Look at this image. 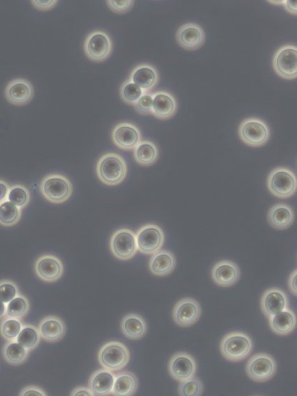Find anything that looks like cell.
Listing matches in <instances>:
<instances>
[{
    "label": "cell",
    "mask_w": 297,
    "mask_h": 396,
    "mask_svg": "<svg viewBox=\"0 0 297 396\" xmlns=\"http://www.w3.org/2000/svg\"><path fill=\"white\" fill-rule=\"evenodd\" d=\"M71 396H78V395H88V396H94V393L90 388L84 386H79L75 388L70 393Z\"/></svg>",
    "instance_id": "cell-44"
},
{
    "label": "cell",
    "mask_w": 297,
    "mask_h": 396,
    "mask_svg": "<svg viewBox=\"0 0 297 396\" xmlns=\"http://www.w3.org/2000/svg\"><path fill=\"white\" fill-rule=\"evenodd\" d=\"M29 351L16 341H9L3 348L5 361L14 366L24 364L29 357Z\"/></svg>",
    "instance_id": "cell-30"
},
{
    "label": "cell",
    "mask_w": 297,
    "mask_h": 396,
    "mask_svg": "<svg viewBox=\"0 0 297 396\" xmlns=\"http://www.w3.org/2000/svg\"><path fill=\"white\" fill-rule=\"evenodd\" d=\"M57 3V0H49V1H46V0H32L31 1L34 7L42 11L49 10Z\"/></svg>",
    "instance_id": "cell-41"
},
{
    "label": "cell",
    "mask_w": 297,
    "mask_h": 396,
    "mask_svg": "<svg viewBox=\"0 0 297 396\" xmlns=\"http://www.w3.org/2000/svg\"><path fill=\"white\" fill-rule=\"evenodd\" d=\"M120 328L123 335L133 341L142 339L147 330L145 320L137 314L126 315L121 321Z\"/></svg>",
    "instance_id": "cell-26"
},
{
    "label": "cell",
    "mask_w": 297,
    "mask_h": 396,
    "mask_svg": "<svg viewBox=\"0 0 297 396\" xmlns=\"http://www.w3.org/2000/svg\"><path fill=\"white\" fill-rule=\"evenodd\" d=\"M240 276L239 266L230 261H221L211 269L212 279L218 285L223 287L235 285L239 281Z\"/></svg>",
    "instance_id": "cell-18"
},
{
    "label": "cell",
    "mask_w": 297,
    "mask_h": 396,
    "mask_svg": "<svg viewBox=\"0 0 297 396\" xmlns=\"http://www.w3.org/2000/svg\"><path fill=\"white\" fill-rule=\"evenodd\" d=\"M131 354L125 344L118 341H111L104 344L98 353V360L102 368L117 371L129 363Z\"/></svg>",
    "instance_id": "cell-4"
},
{
    "label": "cell",
    "mask_w": 297,
    "mask_h": 396,
    "mask_svg": "<svg viewBox=\"0 0 297 396\" xmlns=\"http://www.w3.org/2000/svg\"><path fill=\"white\" fill-rule=\"evenodd\" d=\"M40 339L38 328L32 325H24L16 341L30 352L38 346Z\"/></svg>",
    "instance_id": "cell-33"
},
{
    "label": "cell",
    "mask_w": 297,
    "mask_h": 396,
    "mask_svg": "<svg viewBox=\"0 0 297 396\" xmlns=\"http://www.w3.org/2000/svg\"><path fill=\"white\" fill-rule=\"evenodd\" d=\"M113 255L120 261H129L138 252L136 234L129 228H120L116 231L110 240Z\"/></svg>",
    "instance_id": "cell-7"
},
{
    "label": "cell",
    "mask_w": 297,
    "mask_h": 396,
    "mask_svg": "<svg viewBox=\"0 0 297 396\" xmlns=\"http://www.w3.org/2000/svg\"><path fill=\"white\" fill-rule=\"evenodd\" d=\"M23 326L20 319L6 317L0 324V335L8 341L15 340Z\"/></svg>",
    "instance_id": "cell-36"
},
{
    "label": "cell",
    "mask_w": 297,
    "mask_h": 396,
    "mask_svg": "<svg viewBox=\"0 0 297 396\" xmlns=\"http://www.w3.org/2000/svg\"><path fill=\"white\" fill-rule=\"evenodd\" d=\"M135 109L141 115L152 114L153 107V94L144 92L134 104Z\"/></svg>",
    "instance_id": "cell-39"
},
{
    "label": "cell",
    "mask_w": 297,
    "mask_h": 396,
    "mask_svg": "<svg viewBox=\"0 0 297 396\" xmlns=\"http://www.w3.org/2000/svg\"><path fill=\"white\" fill-rule=\"evenodd\" d=\"M246 370L251 380L265 382L274 377L277 371V363L270 354L259 353L248 360Z\"/></svg>",
    "instance_id": "cell-10"
},
{
    "label": "cell",
    "mask_w": 297,
    "mask_h": 396,
    "mask_svg": "<svg viewBox=\"0 0 297 396\" xmlns=\"http://www.w3.org/2000/svg\"><path fill=\"white\" fill-rule=\"evenodd\" d=\"M96 171L99 179L103 184L116 186L125 179L127 174V166L121 155L109 153L99 158Z\"/></svg>",
    "instance_id": "cell-1"
},
{
    "label": "cell",
    "mask_w": 297,
    "mask_h": 396,
    "mask_svg": "<svg viewBox=\"0 0 297 396\" xmlns=\"http://www.w3.org/2000/svg\"><path fill=\"white\" fill-rule=\"evenodd\" d=\"M115 381L114 371L101 369L94 371L89 381V388L94 395L103 396L112 394Z\"/></svg>",
    "instance_id": "cell-24"
},
{
    "label": "cell",
    "mask_w": 297,
    "mask_h": 396,
    "mask_svg": "<svg viewBox=\"0 0 297 396\" xmlns=\"http://www.w3.org/2000/svg\"><path fill=\"white\" fill-rule=\"evenodd\" d=\"M178 104L175 97L166 91H159L153 94L152 114L160 120L172 118L177 113Z\"/></svg>",
    "instance_id": "cell-20"
},
{
    "label": "cell",
    "mask_w": 297,
    "mask_h": 396,
    "mask_svg": "<svg viewBox=\"0 0 297 396\" xmlns=\"http://www.w3.org/2000/svg\"><path fill=\"white\" fill-rule=\"evenodd\" d=\"M177 265L175 255L167 250H160L152 255L148 263L151 272L159 277H164L171 274Z\"/></svg>",
    "instance_id": "cell-23"
},
{
    "label": "cell",
    "mask_w": 297,
    "mask_h": 396,
    "mask_svg": "<svg viewBox=\"0 0 297 396\" xmlns=\"http://www.w3.org/2000/svg\"><path fill=\"white\" fill-rule=\"evenodd\" d=\"M130 79L144 92H151L157 85L159 75L153 66L142 64L132 71Z\"/></svg>",
    "instance_id": "cell-22"
},
{
    "label": "cell",
    "mask_w": 297,
    "mask_h": 396,
    "mask_svg": "<svg viewBox=\"0 0 297 396\" xmlns=\"http://www.w3.org/2000/svg\"><path fill=\"white\" fill-rule=\"evenodd\" d=\"M30 304L28 299L23 295H18L7 304L5 317L21 319L28 315Z\"/></svg>",
    "instance_id": "cell-32"
},
{
    "label": "cell",
    "mask_w": 297,
    "mask_h": 396,
    "mask_svg": "<svg viewBox=\"0 0 297 396\" xmlns=\"http://www.w3.org/2000/svg\"><path fill=\"white\" fill-rule=\"evenodd\" d=\"M29 395H37L42 396H47L48 394L41 388L36 386H29L21 390L19 393L20 396H25Z\"/></svg>",
    "instance_id": "cell-42"
},
{
    "label": "cell",
    "mask_w": 297,
    "mask_h": 396,
    "mask_svg": "<svg viewBox=\"0 0 297 396\" xmlns=\"http://www.w3.org/2000/svg\"><path fill=\"white\" fill-rule=\"evenodd\" d=\"M8 200L23 210L30 202V192L23 185H13L10 186Z\"/></svg>",
    "instance_id": "cell-34"
},
{
    "label": "cell",
    "mask_w": 297,
    "mask_h": 396,
    "mask_svg": "<svg viewBox=\"0 0 297 396\" xmlns=\"http://www.w3.org/2000/svg\"><path fill=\"white\" fill-rule=\"evenodd\" d=\"M7 100L13 105L23 106L34 97V90L31 82L24 78H16L10 81L5 91Z\"/></svg>",
    "instance_id": "cell-16"
},
{
    "label": "cell",
    "mask_w": 297,
    "mask_h": 396,
    "mask_svg": "<svg viewBox=\"0 0 297 396\" xmlns=\"http://www.w3.org/2000/svg\"><path fill=\"white\" fill-rule=\"evenodd\" d=\"M138 388V380L132 372L122 371L115 375L112 395L116 396L133 395Z\"/></svg>",
    "instance_id": "cell-28"
},
{
    "label": "cell",
    "mask_w": 297,
    "mask_h": 396,
    "mask_svg": "<svg viewBox=\"0 0 297 396\" xmlns=\"http://www.w3.org/2000/svg\"><path fill=\"white\" fill-rule=\"evenodd\" d=\"M263 314L268 319L289 308L288 298L279 288H271L265 291L261 301Z\"/></svg>",
    "instance_id": "cell-19"
},
{
    "label": "cell",
    "mask_w": 297,
    "mask_h": 396,
    "mask_svg": "<svg viewBox=\"0 0 297 396\" xmlns=\"http://www.w3.org/2000/svg\"><path fill=\"white\" fill-rule=\"evenodd\" d=\"M268 319L271 330L275 334L279 336L289 335L295 329L296 325V315L289 308Z\"/></svg>",
    "instance_id": "cell-25"
},
{
    "label": "cell",
    "mask_w": 297,
    "mask_h": 396,
    "mask_svg": "<svg viewBox=\"0 0 297 396\" xmlns=\"http://www.w3.org/2000/svg\"><path fill=\"white\" fill-rule=\"evenodd\" d=\"M23 210L8 200L0 204V225L11 227L18 223Z\"/></svg>",
    "instance_id": "cell-31"
},
{
    "label": "cell",
    "mask_w": 297,
    "mask_h": 396,
    "mask_svg": "<svg viewBox=\"0 0 297 396\" xmlns=\"http://www.w3.org/2000/svg\"><path fill=\"white\" fill-rule=\"evenodd\" d=\"M6 308L7 304L0 301V319L5 317L6 316Z\"/></svg>",
    "instance_id": "cell-47"
},
{
    "label": "cell",
    "mask_w": 297,
    "mask_h": 396,
    "mask_svg": "<svg viewBox=\"0 0 297 396\" xmlns=\"http://www.w3.org/2000/svg\"><path fill=\"white\" fill-rule=\"evenodd\" d=\"M135 161L144 166L153 165L159 157V151L156 144L148 140L141 141L134 149Z\"/></svg>",
    "instance_id": "cell-29"
},
{
    "label": "cell",
    "mask_w": 297,
    "mask_h": 396,
    "mask_svg": "<svg viewBox=\"0 0 297 396\" xmlns=\"http://www.w3.org/2000/svg\"><path fill=\"white\" fill-rule=\"evenodd\" d=\"M281 3L283 5V7L288 12L293 14H296V1H292V0H285V1H281Z\"/></svg>",
    "instance_id": "cell-46"
},
{
    "label": "cell",
    "mask_w": 297,
    "mask_h": 396,
    "mask_svg": "<svg viewBox=\"0 0 297 396\" xmlns=\"http://www.w3.org/2000/svg\"><path fill=\"white\" fill-rule=\"evenodd\" d=\"M267 185L273 196L282 199L289 198L296 192V177L287 168H276L269 174Z\"/></svg>",
    "instance_id": "cell-5"
},
{
    "label": "cell",
    "mask_w": 297,
    "mask_h": 396,
    "mask_svg": "<svg viewBox=\"0 0 297 396\" xmlns=\"http://www.w3.org/2000/svg\"><path fill=\"white\" fill-rule=\"evenodd\" d=\"M87 57L93 62H101L107 60L113 51L112 40L108 34L96 31L90 34L83 44Z\"/></svg>",
    "instance_id": "cell-8"
},
{
    "label": "cell",
    "mask_w": 297,
    "mask_h": 396,
    "mask_svg": "<svg viewBox=\"0 0 297 396\" xmlns=\"http://www.w3.org/2000/svg\"><path fill=\"white\" fill-rule=\"evenodd\" d=\"M16 284L10 280H0V301L8 304L19 295Z\"/></svg>",
    "instance_id": "cell-38"
},
{
    "label": "cell",
    "mask_w": 297,
    "mask_h": 396,
    "mask_svg": "<svg viewBox=\"0 0 297 396\" xmlns=\"http://www.w3.org/2000/svg\"><path fill=\"white\" fill-rule=\"evenodd\" d=\"M34 269L38 278L48 283L57 282L64 274L62 262L52 254L40 256L35 263Z\"/></svg>",
    "instance_id": "cell-13"
},
{
    "label": "cell",
    "mask_w": 297,
    "mask_h": 396,
    "mask_svg": "<svg viewBox=\"0 0 297 396\" xmlns=\"http://www.w3.org/2000/svg\"><path fill=\"white\" fill-rule=\"evenodd\" d=\"M201 315V307L197 300L193 298H184L175 305L173 310L175 322L181 327L194 325Z\"/></svg>",
    "instance_id": "cell-15"
},
{
    "label": "cell",
    "mask_w": 297,
    "mask_h": 396,
    "mask_svg": "<svg viewBox=\"0 0 297 396\" xmlns=\"http://www.w3.org/2000/svg\"><path fill=\"white\" fill-rule=\"evenodd\" d=\"M168 372L172 378L179 382L195 376L197 364L195 359L186 352H178L168 362Z\"/></svg>",
    "instance_id": "cell-12"
},
{
    "label": "cell",
    "mask_w": 297,
    "mask_h": 396,
    "mask_svg": "<svg viewBox=\"0 0 297 396\" xmlns=\"http://www.w3.org/2000/svg\"><path fill=\"white\" fill-rule=\"evenodd\" d=\"M40 192L53 204H62L71 197L73 186L68 178L60 174H51L42 179Z\"/></svg>",
    "instance_id": "cell-2"
},
{
    "label": "cell",
    "mask_w": 297,
    "mask_h": 396,
    "mask_svg": "<svg viewBox=\"0 0 297 396\" xmlns=\"http://www.w3.org/2000/svg\"><path fill=\"white\" fill-rule=\"evenodd\" d=\"M10 186L4 180L0 179V204L8 200Z\"/></svg>",
    "instance_id": "cell-43"
},
{
    "label": "cell",
    "mask_w": 297,
    "mask_h": 396,
    "mask_svg": "<svg viewBox=\"0 0 297 396\" xmlns=\"http://www.w3.org/2000/svg\"><path fill=\"white\" fill-rule=\"evenodd\" d=\"M112 137L117 147L123 150H134L142 141L139 129L131 122H120L114 129Z\"/></svg>",
    "instance_id": "cell-14"
},
{
    "label": "cell",
    "mask_w": 297,
    "mask_h": 396,
    "mask_svg": "<svg viewBox=\"0 0 297 396\" xmlns=\"http://www.w3.org/2000/svg\"><path fill=\"white\" fill-rule=\"evenodd\" d=\"M109 8L114 12L123 14L130 11L134 4L133 0H126V1H114L108 0L106 1Z\"/></svg>",
    "instance_id": "cell-40"
},
{
    "label": "cell",
    "mask_w": 297,
    "mask_h": 396,
    "mask_svg": "<svg viewBox=\"0 0 297 396\" xmlns=\"http://www.w3.org/2000/svg\"><path fill=\"white\" fill-rule=\"evenodd\" d=\"M239 134L241 140L253 148H259L266 144L270 137L268 124L258 118H249L240 124Z\"/></svg>",
    "instance_id": "cell-6"
},
{
    "label": "cell",
    "mask_w": 297,
    "mask_h": 396,
    "mask_svg": "<svg viewBox=\"0 0 297 396\" xmlns=\"http://www.w3.org/2000/svg\"><path fill=\"white\" fill-rule=\"evenodd\" d=\"M138 251L144 255H153L162 249L165 235L162 228L156 224H146L136 233Z\"/></svg>",
    "instance_id": "cell-9"
},
{
    "label": "cell",
    "mask_w": 297,
    "mask_h": 396,
    "mask_svg": "<svg viewBox=\"0 0 297 396\" xmlns=\"http://www.w3.org/2000/svg\"><path fill=\"white\" fill-rule=\"evenodd\" d=\"M179 393L182 396H200L203 393V383L194 376L181 382Z\"/></svg>",
    "instance_id": "cell-37"
},
{
    "label": "cell",
    "mask_w": 297,
    "mask_h": 396,
    "mask_svg": "<svg viewBox=\"0 0 297 396\" xmlns=\"http://www.w3.org/2000/svg\"><path fill=\"white\" fill-rule=\"evenodd\" d=\"M38 329L41 339L49 343L61 341L66 332L65 323L56 316H48L42 319Z\"/></svg>",
    "instance_id": "cell-21"
},
{
    "label": "cell",
    "mask_w": 297,
    "mask_h": 396,
    "mask_svg": "<svg viewBox=\"0 0 297 396\" xmlns=\"http://www.w3.org/2000/svg\"><path fill=\"white\" fill-rule=\"evenodd\" d=\"M253 349L251 339L246 333L235 331L228 333L222 340L220 351L222 356L230 362L242 361L249 356Z\"/></svg>",
    "instance_id": "cell-3"
},
{
    "label": "cell",
    "mask_w": 297,
    "mask_h": 396,
    "mask_svg": "<svg viewBox=\"0 0 297 396\" xmlns=\"http://www.w3.org/2000/svg\"><path fill=\"white\" fill-rule=\"evenodd\" d=\"M273 68L285 79L292 80L297 76V49L296 46L285 45L275 53Z\"/></svg>",
    "instance_id": "cell-11"
},
{
    "label": "cell",
    "mask_w": 297,
    "mask_h": 396,
    "mask_svg": "<svg viewBox=\"0 0 297 396\" xmlns=\"http://www.w3.org/2000/svg\"><path fill=\"white\" fill-rule=\"evenodd\" d=\"M296 279H297V273L296 269H295L290 275L288 280L289 289L294 296H296L297 294Z\"/></svg>",
    "instance_id": "cell-45"
},
{
    "label": "cell",
    "mask_w": 297,
    "mask_h": 396,
    "mask_svg": "<svg viewBox=\"0 0 297 396\" xmlns=\"http://www.w3.org/2000/svg\"><path fill=\"white\" fill-rule=\"evenodd\" d=\"M144 92L130 79L122 83L120 95L122 100L129 105H133Z\"/></svg>",
    "instance_id": "cell-35"
},
{
    "label": "cell",
    "mask_w": 297,
    "mask_h": 396,
    "mask_svg": "<svg viewBox=\"0 0 297 396\" xmlns=\"http://www.w3.org/2000/svg\"><path fill=\"white\" fill-rule=\"evenodd\" d=\"M177 40L184 49L195 51L204 44L205 33L200 25L196 23H187L178 29Z\"/></svg>",
    "instance_id": "cell-17"
},
{
    "label": "cell",
    "mask_w": 297,
    "mask_h": 396,
    "mask_svg": "<svg viewBox=\"0 0 297 396\" xmlns=\"http://www.w3.org/2000/svg\"><path fill=\"white\" fill-rule=\"evenodd\" d=\"M268 218L270 226L273 228L285 229L292 224L294 214L290 206L285 203H279L270 208Z\"/></svg>",
    "instance_id": "cell-27"
}]
</instances>
